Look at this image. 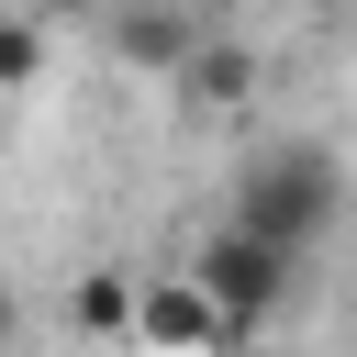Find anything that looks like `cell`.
Masks as SVG:
<instances>
[{
    "mask_svg": "<svg viewBox=\"0 0 357 357\" xmlns=\"http://www.w3.org/2000/svg\"><path fill=\"white\" fill-rule=\"evenodd\" d=\"M45 78V33L33 22H0V89H33Z\"/></svg>",
    "mask_w": 357,
    "mask_h": 357,
    "instance_id": "7",
    "label": "cell"
},
{
    "mask_svg": "<svg viewBox=\"0 0 357 357\" xmlns=\"http://www.w3.org/2000/svg\"><path fill=\"white\" fill-rule=\"evenodd\" d=\"M67 324H78V335H134V290H123L112 268H89V279L67 290Z\"/></svg>",
    "mask_w": 357,
    "mask_h": 357,
    "instance_id": "6",
    "label": "cell"
},
{
    "mask_svg": "<svg viewBox=\"0 0 357 357\" xmlns=\"http://www.w3.org/2000/svg\"><path fill=\"white\" fill-rule=\"evenodd\" d=\"M134 335H145V346H245V335H234V312H223L190 268H178V279H156V290H134Z\"/></svg>",
    "mask_w": 357,
    "mask_h": 357,
    "instance_id": "3",
    "label": "cell"
},
{
    "mask_svg": "<svg viewBox=\"0 0 357 357\" xmlns=\"http://www.w3.org/2000/svg\"><path fill=\"white\" fill-rule=\"evenodd\" d=\"M45 22H89V11H112V0H33Z\"/></svg>",
    "mask_w": 357,
    "mask_h": 357,
    "instance_id": "8",
    "label": "cell"
},
{
    "mask_svg": "<svg viewBox=\"0 0 357 357\" xmlns=\"http://www.w3.org/2000/svg\"><path fill=\"white\" fill-rule=\"evenodd\" d=\"M112 45H123V67L178 78V56L201 45V22H190V11H167V0H134V11H112Z\"/></svg>",
    "mask_w": 357,
    "mask_h": 357,
    "instance_id": "4",
    "label": "cell"
},
{
    "mask_svg": "<svg viewBox=\"0 0 357 357\" xmlns=\"http://www.w3.org/2000/svg\"><path fill=\"white\" fill-rule=\"evenodd\" d=\"M290 268H301V257H290V245H268L257 223H223V234L190 257V279H201V290L234 312V335H257V324L290 301Z\"/></svg>",
    "mask_w": 357,
    "mask_h": 357,
    "instance_id": "2",
    "label": "cell"
},
{
    "mask_svg": "<svg viewBox=\"0 0 357 357\" xmlns=\"http://www.w3.org/2000/svg\"><path fill=\"white\" fill-rule=\"evenodd\" d=\"M178 89H190L201 112H234V100L257 89V56H245V45H190V56H178Z\"/></svg>",
    "mask_w": 357,
    "mask_h": 357,
    "instance_id": "5",
    "label": "cell"
},
{
    "mask_svg": "<svg viewBox=\"0 0 357 357\" xmlns=\"http://www.w3.org/2000/svg\"><path fill=\"white\" fill-rule=\"evenodd\" d=\"M335 201H346V178H335V156L312 145V134H290V145H257L245 156V178H234V223H257L268 245H324L335 234Z\"/></svg>",
    "mask_w": 357,
    "mask_h": 357,
    "instance_id": "1",
    "label": "cell"
}]
</instances>
